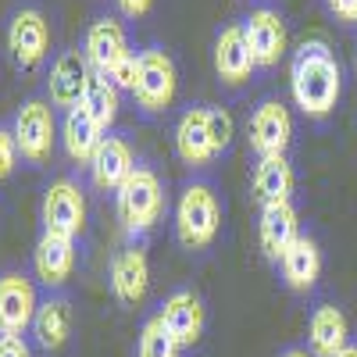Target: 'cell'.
I'll return each instance as SVG.
<instances>
[{"label": "cell", "instance_id": "1", "mask_svg": "<svg viewBox=\"0 0 357 357\" xmlns=\"http://www.w3.org/2000/svg\"><path fill=\"white\" fill-rule=\"evenodd\" d=\"M289 89H293V100L307 118H325L340 93H343V79H340V65H336V54L329 50V43L321 40H307L293 57V68H289Z\"/></svg>", "mask_w": 357, "mask_h": 357}, {"label": "cell", "instance_id": "2", "mask_svg": "<svg viewBox=\"0 0 357 357\" xmlns=\"http://www.w3.org/2000/svg\"><path fill=\"white\" fill-rule=\"evenodd\" d=\"M222 232V197L207 178H190L175 200V236L186 250L215 247Z\"/></svg>", "mask_w": 357, "mask_h": 357}, {"label": "cell", "instance_id": "3", "mask_svg": "<svg viewBox=\"0 0 357 357\" xmlns=\"http://www.w3.org/2000/svg\"><path fill=\"white\" fill-rule=\"evenodd\" d=\"M114 211H118V222H122L129 240L146 236L165 218V186H161V175L154 168H136L126 178V186L114 193Z\"/></svg>", "mask_w": 357, "mask_h": 357}, {"label": "cell", "instance_id": "4", "mask_svg": "<svg viewBox=\"0 0 357 357\" xmlns=\"http://www.w3.org/2000/svg\"><path fill=\"white\" fill-rule=\"evenodd\" d=\"M175 89H178V72H175L172 57L161 47L139 50V79H136V89H132L136 104L146 114H161V111L172 107Z\"/></svg>", "mask_w": 357, "mask_h": 357}, {"label": "cell", "instance_id": "5", "mask_svg": "<svg viewBox=\"0 0 357 357\" xmlns=\"http://www.w3.org/2000/svg\"><path fill=\"white\" fill-rule=\"evenodd\" d=\"M11 132L18 139V151L29 165H47L54 154V139H57V118L50 100H25L11 122Z\"/></svg>", "mask_w": 357, "mask_h": 357}, {"label": "cell", "instance_id": "6", "mask_svg": "<svg viewBox=\"0 0 357 357\" xmlns=\"http://www.w3.org/2000/svg\"><path fill=\"white\" fill-rule=\"evenodd\" d=\"M40 222H43V232L68 236V240H75L86 229V193L75 178H54L43 190Z\"/></svg>", "mask_w": 357, "mask_h": 357}, {"label": "cell", "instance_id": "7", "mask_svg": "<svg viewBox=\"0 0 357 357\" xmlns=\"http://www.w3.org/2000/svg\"><path fill=\"white\" fill-rule=\"evenodd\" d=\"M8 50L22 72H33L43 65L50 50V22L40 8H18L8 22Z\"/></svg>", "mask_w": 357, "mask_h": 357}, {"label": "cell", "instance_id": "8", "mask_svg": "<svg viewBox=\"0 0 357 357\" xmlns=\"http://www.w3.org/2000/svg\"><path fill=\"white\" fill-rule=\"evenodd\" d=\"M40 307L36 286L18 268H4L0 272V336H25L33 329V318Z\"/></svg>", "mask_w": 357, "mask_h": 357}, {"label": "cell", "instance_id": "9", "mask_svg": "<svg viewBox=\"0 0 357 357\" xmlns=\"http://www.w3.org/2000/svg\"><path fill=\"white\" fill-rule=\"evenodd\" d=\"M247 139L257 158L286 154L293 143V114L282 100H261L247 118Z\"/></svg>", "mask_w": 357, "mask_h": 357}, {"label": "cell", "instance_id": "10", "mask_svg": "<svg viewBox=\"0 0 357 357\" xmlns=\"http://www.w3.org/2000/svg\"><path fill=\"white\" fill-rule=\"evenodd\" d=\"M89 79H93V68H89L86 54L61 50L54 57L50 75H47V100H50V107H65V111L79 107L82 97H86Z\"/></svg>", "mask_w": 357, "mask_h": 357}, {"label": "cell", "instance_id": "11", "mask_svg": "<svg viewBox=\"0 0 357 357\" xmlns=\"http://www.w3.org/2000/svg\"><path fill=\"white\" fill-rule=\"evenodd\" d=\"M243 25V36H247V47L254 54V61L261 68H272L282 61L286 54V22L275 8H250V15L240 22Z\"/></svg>", "mask_w": 357, "mask_h": 357}, {"label": "cell", "instance_id": "12", "mask_svg": "<svg viewBox=\"0 0 357 357\" xmlns=\"http://www.w3.org/2000/svg\"><path fill=\"white\" fill-rule=\"evenodd\" d=\"M158 318L165 321V329L172 333V340L183 347V350H193L204 336V301L193 293V289H172L165 296V304L158 311Z\"/></svg>", "mask_w": 357, "mask_h": 357}, {"label": "cell", "instance_id": "13", "mask_svg": "<svg viewBox=\"0 0 357 357\" xmlns=\"http://www.w3.org/2000/svg\"><path fill=\"white\" fill-rule=\"evenodd\" d=\"M301 236V215H296L293 200H275V204H261V222H257V243L261 254L279 264L289 243Z\"/></svg>", "mask_w": 357, "mask_h": 357}, {"label": "cell", "instance_id": "14", "mask_svg": "<svg viewBox=\"0 0 357 357\" xmlns=\"http://www.w3.org/2000/svg\"><path fill=\"white\" fill-rule=\"evenodd\" d=\"M175 154H178V161L190 165V168H207L218 158L211 129H207V104L186 107L183 118L175 122Z\"/></svg>", "mask_w": 357, "mask_h": 357}, {"label": "cell", "instance_id": "15", "mask_svg": "<svg viewBox=\"0 0 357 357\" xmlns=\"http://www.w3.org/2000/svg\"><path fill=\"white\" fill-rule=\"evenodd\" d=\"M146 286H151V261H146L143 247H126L111 257V293L122 307H136L143 296H146Z\"/></svg>", "mask_w": 357, "mask_h": 357}, {"label": "cell", "instance_id": "16", "mask_svg": "<svg viewBox=\"0 0 357 357\" xmlns=\"http://www.w3.org/2000/svg\"><path fill=\"white\" fill-rule=\"evenodd\" d=\"M86 61L89 68H93L97 75H111L118 68V61L122 57H129V40H126V29L118 18H97L93 25L86 29Z\"/></svg>", "mask_w": 357, "mask_h": 357}, {"label": "cell", "instance_id": "17", "mask_svg": "<svg viewBox=\"0 0 357 357\" xmlns=\"http://www.w3.org/2000/svg\"><path fill=\"white\" fill-rule=\"evenodd\" d=\"M33 268H36V279L47 289H61L75 272V240L54 236V232H40L36 250H33Z\"/></svg>", "mask_w": 357, "mask_h": 357}, {"label": "cell", "instance_id": "18", "mask_svg": "<svg viewBox=\"0 0 357 357\" xmlns=\"http://www.w3.org/2000/svg\"><path fill=\"white\" fill-rule=\"evenodd\" d=\"M136 168H139V165H136V158H132V146H129V139H122V136H104L100 151L93 154V161H89L93 186L104 190V193H118Z\"/></svg>", "mask_w": 357, "mask_h": 357}, {"label": "cell", "instance_id": "19", "mask_svg": "<svg viewBox=\"0 0 357 357\" xmlns=\"http://www.w3.org/2000/svg\"><path fill=\"white\" fill-rule=\"evenodd\" d=\"M279 272H282V282L293 289V293H311L321 279V247L314 236L301 232L296 240L289 243V250L282 254L279 261Z\"/></svg>", "mask_w": 357, "mask_h": 357}, {"label": "cell", "instance_id": "20", "mask_svg": "<svg viewBox=\"0 0 357 357\" xmlns=\"http://www.w3.org/2000/svg\"><path fill=\"white\" fill-rule=\"evenodd\" d=\"M257 68L254 54L247 47L243 25H225L218 40H215V72L225 86H243L250 79V72Z\"/></svg>", "mask_w": 357, "mask_h": 357}, {"label": "cell", "instance_id": "21", "mask_svg": "<svg viewBox=\"0 0 357 357\" xmlns=\"http://www.w3.org/2000/svg\"><path fill=\"white\" fill-rule=\"evenodd\" d=\"M33 336H36V347L47 350V354H57L68 336H72V301L61 293H47L40 307H36V318H33Z\"/></svg>", "mask_w": 357, "mask_h": 357}, {"label": "cell", "instance_id": "22", "mask_svg": "<svg viewBox=\"0 0 357 357\" xmlns=\"http://www.w3.org/2000/svg\"><path fill=\"white\" fill-rule=\"evenodd\" d=\"M307 343L314 357H336L343 347H350V321L336 304H318L307 321Z\"/></svg>", "mask_w": 357, "mask_h": 357}, {"label": "cell", "instance_id": "23", "mask_svg": "<svg viewBox=\"0 0 357 357\" xmlns=\"http://www.w3.org/2000/svg\"><path fill=\"white\" fill-rule=\"evenodd\" d=\"M61 143H65V154H68L75 165H89V161H93V154L100 151V143H104V129L93 122V114L79 104V107L65 111Z\"/></svg>", "mask_w": 357, "mask_h": 357}, {"label": "cell", "instance_id": "24", "mask_svg": "<svg viewBox=\"0 0 357 357\" xmlns=\"http://www.w3.org/2000/svg\"><path fill=\"white\" fill-rule=\"evenodd\" d=\"M250 186H254V193H257V200H261V204L293 200L296 175H293L289 158H286V154H275V158H257Z\"/></svg>", "mask_w": 357, "mask_h": 357}, {"label": "cell", "instance_id": "25", "mask_svg": "<svg viewBox=\"0 0 357 357\" xmlns=\"http://www.w3.org/2000/svg\"><path fill=\"white\" fill-rule=\"evenodd\" d=\"M82 107L93 114V122L107 132V129L114 126V118H118V86H114L107 75H97V72H93V79H89V86H86Z\"/></svg>", "mask_w": 357, "mask_h": 357}, {"label": "cell", "instance_id": "26", "mask_svg": "<svg viewBox=\"0 0 357 357\" xmlns=\"http://www.w3.org/2000/svg\"><path fill=\"white\" fill-rule=\"evenodd\" d=\"M183 347L172 340V333L165 329V321L158 314H151L139 329V347H136V357H178Z\"/></svg>", "mask_w": 357, "mask_h": 357}, {"label": "cell", "instance_id": "27", "mask_svg": "<svg viewBox=\"0 0 357 357\" xmlns=\"http://www.w3.org/2000/svg\"><path fill=\"white\" fill-rule=\"evenodd\" d=\"M207 129H211V139H215V151L225 154L229 143H232V132H236V122L232 114L218 104H207Z\"/></svg>", "mask_w": 357, "mask_h": 357}, {"label": "cell", "instance_id": "28", "mask_svg": "<svg viewBox=\"0 0 357 357\" xmlns=\"http://www.w3.org/2000/svg\"><path fill=\"white\" fill-rule=\"evenodd\" d=\"M18 158H22V151H18L15 132H11L8 126H0V183H4V178H11Z\"/></svg>", "mask_w": 357, "mask_h": 357}, {"label": "cell", "instance_id": "29", "mask_svg": "<svg viewBox=\"0 0 357 357\" xmlns=\"http://www.w3.org/2000/svg\"><path fill=\"white\" fill-rule=\"evenodd\" d=\"M0 357H33L25 336H0Z\"/></svg>", "mask_w": 357, "mask_h": 357}, {"label": "cell", "instance_id": "30", "mask_svg": "<svg viewBox=\"0 0 357 357\" xmlns=\"http://www.w3.org/2000/svg\"><path fill=\"white\" fill-rule=\"evenodd\" d=\"M329 11L347 22V25H357V0H329Z\"/></svg>", "mask_w": 357, "mask_h": 357}, {"label": "cell", "instance_id": "31", "mask_svg": "<svg viewBox=\"0 0 357 357\" xmlns=\"http://www.w3.org/2000/svg\"><path fill=\"white\" fill-rule=\"evenodd\" d=\"M118 4V11H122L126 18H143L146 11L154 8V0H114Z\"/></svg>", "mask_w": 357, "mask_h": 357}, {"label": "cell", "instance_id": "32", "mask_svg": "<svg viewBox=\"0 0 357 357\" xmlns=\"http://www.w3.org/2000/svg\"><path fill=\"white\" fill-rule=\"evenodd\" d=\"M279 357H314L311 350H301V347H289V350H282Z\"/></svg>", "mask_w": 357, "mask_h": 357}, {"label": "cell", "instance_id": "33", "mask_svg": "<svg viewBox=\"0 0 357 357\" xmlns=\"http://www.w3.org/2000/svg\"><path fill=\"white\" fill-rule=\"evenodd\" d=\"M336 357H357V343H350V347H343Z\"/></svg>", "mask_w": 357, "mask_h": 357}, {"label": "cell", "instance_id": "34", "mask_svg": "<svg viewBox=\"0 0 357 357\" xmlns=\"http://www.w3.org/2000/svg\"><path fill=\"white\" fill-rule=\"evenodd\" d=\"M354 72H357V57H354Z\"/></svg>", "mask_w": 357, "mask_h": 357}]
</instances>
